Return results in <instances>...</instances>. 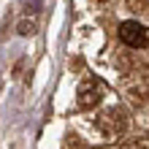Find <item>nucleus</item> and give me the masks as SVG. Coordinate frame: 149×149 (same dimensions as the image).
I'll list each match as a JSON object with an SVG mask.
<instances>
[{"instance_id": "1", "label": "nucleus", "mask_w": 149, "mask_h": 149, "mask_svg": "<svg viewBox=\"0 0 149 149\" xmlns=\"http://www.w3.org/2000/svg\"><path fill=\"white\" fill-rule=\"evenodd\" d=\"M119 38L130 49H146L149 46V27L141 22H122L119 24Z\"/></svg>"}, {"instance_id": "2", "label": "nucleus", "mask_w": 149, "mask_h": 149, "mask_svg": "<svg viewBox=\"0 0 149 149\" xmlns=\"http://www.w3.org/2000/svg\"><path fill=\"white\" fill-rule=\"evenodd\" d=\"M100 100V84H95L92 79H87V81L79 87V98H76V103L81 109H90V106H95V103Z\"/></svg>"}]
</instances>
